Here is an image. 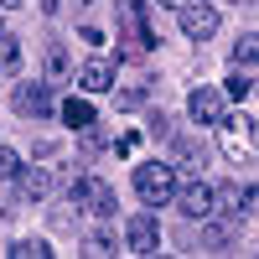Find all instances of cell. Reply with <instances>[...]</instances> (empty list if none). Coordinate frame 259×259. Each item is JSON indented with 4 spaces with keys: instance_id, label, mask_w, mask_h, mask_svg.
Returning <instances> with one entry per match:
<instances>
[{
    "instance_id": "6da1fadb",
    "label": "cell",
    "mask_w": 259,
    "mask_h": 259,
    "mask_svg": "<svg viewBox=\"0 0 259 259\" xmlns=\"http://www.w3.org/2000/svg\"><path fill=\"white\" fill-rule=\"evenodd\" d=\"M177 187H182V177H177L171 161H140L135 166V197L145 207H166L171 197H177Z\"/></svg>"
},
{
    "instance_id": "7a4b0ae2",
    "label": "cell",
    "mask_w": 259,
    "mask_h": 259,
    "mask_svg": "<svg viewBox=\"0 0 259 259\" xmlns=\"http://www.w3.org/2000/svg\"><path fill=\"white\" fill-rule=\"evenodd\" d=\"M68 202H73L78 212H94V218H114V212H119L114 187L99 182V177H78V182H68Z\"/></svg>"
},
{
    "instance_id": "3957f363",
    "label": "cell",
    "mask_w": 259,
    "mask_h": 259,
    "mask_svg": "<svg viewBox=\"0 0 259 259\" xmlns=\"http://www.w3.org/2000/svg\"><path fill=\"white\" fill-rule=\"evenodd\" d=\"M223 135V150H228V161H254V119L249 114H223L218 124H212Z\"/></svg>"
},
{
    "instance_id": "277c9868",
    "label": "cell",
    "mask_w": 259,
    "mask_h": 259,
    "mask_svg": "<svg viewBox=\"0 0 259 259\" xmlns=\"http://www.w3.org/2000/svg\"><path fill=\"white\" fill-rule=\"evenodd\" d=\"M254 202H259V192L244 182H223V187H212V212H223V218H233V223H249L254 218Z\"/></svg>"
},
{
    "instance_id": "5b68a950",
    "label": "cell",
    "mask_w": 259,
    "mask_h": 259,
    "mask_svg": "<svg viewBox=\"0 0 259 259\" xmlns=\"http://www.w3.org/2000/svg\"><path fill=\"white\" fill-rule=\"evenodd\" d=\"M177 26L187 41H207L212 31H218V11L207 6V0H182L177 6Z\"/></svg>"
},
{
    "instance_id": "8992f818",
    "label": "cell",
    "mask_w": 259,
    "mask_h": 259,
    "mask_svg": "<svg viewBox=\"0 0 259 259\" xmlns=\"http://www.w3.org/2000/svg\"><path fill=\"white\" fill-rule=\"evenodd\" d=\"M11 104H16V114H21V119H52V114H57L52 83H21Z\"/></svg>"
},
{
    "instance_id": "52a82bcc",
    "label": "cell",
    "mask_w": 259,
    "mask_h": 259,
    "mask_svg": "<svg viewBox=\"0 0 259 259\" xmlns=\"http://www.w3.org/2000/svg\"><path fill=\"white\" fill-rule=\"evenodd\" d=\"M171 166H177V177H202L207 171L202 135H171Z\"/></svg>"
},
{
    "instance_id": "ba28073f",
    "label": "cell",
    "mask_w": 259,
    "mask_h": 259,
    "mask_svg": "<svg viewBox=\"0 0 259 259\" xmlns=\"http://www.w3.org/2000/svg\"><path fill=\"white\" fill-rule=\"evenodd\" d=\"M124 249L130 254H161V223L150 218V212H135V218L124 223Z\"/></svg>"
},
{
    "instance_id": "9c48e42d",
    "label": "cell",
    "mask_w": 259,
    "mask_h": 259,
    "mask_svg": "<svg viewBox=\"0 0 259 259\" xmlns=\"http://www.w3.org/2000/svg\"><path fill=\"white\" fill-rule=\"evenodd\" d=\"M223 114H228L223 89H192V94H187V119H192V124H218Z\"/></svg>"
},
{
    "instance_id": "30bf717a",
    "label": "cell",
    "mask_w": 259,
    "mask_h": 259,
    "mask_svg": "<svg viewBox=\"0 0 259 259\" xmlns=\"http://www.w3.org/2000/svg\"><path fill=\"white\" fill-rule=\"evenodd\" d=\"M171 202H177V207H182V218H192V223H197V218L207 223V218H212V187H207L202 177H197V182H187V187H177V197H171Z\"/></svg>"
},
{
    "instance_id": "8fae6325",
    "label": "cell",
    "mask_w": 259,
    "mask_h": 259,
    "mask_svg": "<svg viewBox=\"0 0 259 259\" xmlns=\"http://www.w3.org/2000/svg\"><path fill=\"white\" fill-rule=\"evenodd\" d=\"M114 62L109 57H89V62H83V68H78V83H83V89H89V94H109L114 89Z\"/></svg>"
},
{
    "instance_id": "7c38bea8",
    "label": "cell",
    "mask_w": 259,
    "mask_h": 259,
    "mask_svg": "<svg viewBox=\"0 0 259 259\" xmlns=\"http://www.w3.org/2000/svg\"><path fill=\"white\" fill-rule=\"evenodd\" d=\"M52 187H57V171H52V166H36V171H21V197H31V202H41V197H52Z\"/></svg>"
},
{
    "instance_id": "4fadbf2b",
    "label": "cell",
    "mask_w": 259,
    "mask_h": 259,
    "mask_svg": "<svg viewBox=\"0 0 259 259\" xmlns=\"http://www.w3.org/2000/svg\"><path fill=\"white\" fill-rule=\"evenodd\" d=\"M73 78V57L62 41H47V83H68Z\"/></svg>"
},
{
    "instance_id": "5bb4252c",
    "label": "cell",
    "mask_w": 259,
    "mask_h": 259,
    "mask_svg": "<svg viewBox=\"0 0 259 259\" xmlns=\"http://www.w3.org/2000/svg\"><path fill=\"white\" fill-rule=\"evenodd\" d=\"M62 119H68L73 130H89V124H99V114H94V104H89V99H68V104H62Z\"/></svg>"
},
{
    "instance_id": "9a60e30c",
    "label": "cell",
    "mask_w": 259,
    "mask_h": 259,
    "mask_svg": "<svg viewBox=\"0 0 259 259\" xmlns=\"http://www.w3.org/2000/svg\"><path fill=\"white\" fill-rule=\"evenodd\" d=\"M6 254H11V259H52V244H47V239H16Z\"/></svg>"
},
{
    "instance_id": "2e32d148",
    "label": "cell",
    "mask_w": 259,
    "mask_h": 259,
    "mask_svg": "<svg viewBox=\"0 0 259 259\" xmlns=\"http://www.w3.org/2000/svg\"><path fill=\"white\" fill-rule=\"evenodd\" d=\"M0 73H21V41L11 31H0Z\"/></svg>"
},
{
    "instance_id": "e0dca14e",
    "label": "cell",
    "mask_w": 259,
    "mask_h": 259,
    "mask_svg": "<svg viewBox=\"0 0 259 259\" xmlns=\"http://www.w3.org/2000/svg\"><path fill=\"white\" fill-rule=\"evenodd\" d=\"M145 135H150V140H171V135H177V119H171L166 109H150V119H145Z\"/></svg>"
},
{
    "instance_id": "ac0fdd59",
    "label": "cell",
    "mask_w": 259,
    "mask_h": 259,
    "mask_svg": "<svg viewBox=\"0 0 259 259\" xmlns=\"http://www.w3.org/2000/svg\"><path fill=\"white\" fill-rule=\"evenodd\" d=\"M161 0H114V11L119 21H150V11H156Z\"/></svg>"
},
{
    "instance_id": "d6986e66",
    "label": "cell",
    "mask_w": 259,
    "mask_h": 259,
    "mask_svg": "<svg viewBox=\"0 0 259 259\" xmlns=\"http://www.w3.org/2000/svg\"><path fill=\"white\" fill-rule=\"evenodd\" d=\"M254 57H259V36L244 31L239 41H233V68H254Z\"/></svg>"
},
{
    "instance_id": "ffe728a7",
    "label": "cell",
    "mask_w": 259,
    "mask_h": 259,
    "mask_svg": "<svg viewBox=\"0 0 259 259\" xmlns=\"http://www.w3.org/2000/svg\"><path fill=\"white\" fill-rule=\"evenodd\" d=\"M78 223H83V212H78L73 202H62V207H52V228H57V233H78Z\"/></svg>"
},
{
    "instance_id": "44dd1931",
    "label": "cell",
    "mask_w": 259,
    "mask_h": 259,
    "mask_svg": "<svg viewBox=\"0 0 259 259\" xmlns=\"http://www.w3.org/2000/svg\"><path fill=\"white\" fill-rule=\"evenodd\" d=\"M83 254L104 259V254H119V244H114V233H89V239H83Z\"/></svg>"
},
{
    "instance_id": "7402d4cb",
    "label": "cell",
    "mask_w": 259,
    "mask_h": 259,
    "mask_svg": "<svg viewBox=\"0 0 259 259\" xmlns=\"http://www.w3.org/2000/svg\"><path fill=\"white\" fill-rule=\"evenodd\" d=\"M249 94H254V78H249V68H244V73L233 68V73H228V94H223V99H249Z\"/></svg>"
},
{
    "instance_id": "603a6c76",
    "label": "cell",
    "mask_w": 259,
    "mask_h": 259,
    "mask_svg": "<svg viewBox=\"0 0 259 259\" xmlns=\"http://www.w3.org/2000/svg\"><path fill=\"white\" fill-rule=\"evenodd\" d=\"M197 249H202V254H223V249H228V233H223V228H202V233H197Z\"/></svg>"
},
{
    "instance_id": "cb8c5ba5",
    "label": "cell",
    "mask_w": 259,
    "mask_h": 259,
    "mask_svg": "<svg viewBox=\"0 0 259 259\" xmlns=\"http://www.w3.org/2000/svg\"><path fill=\"white\" fill-rule=\"evenodd\" d=\"M16 177H21V150L0 145V182H16Z\"/></svg>"
},
{
    "instance_id": "d4e9b609",
    "label": "cell",
    "mask_w": 259,
    "mask_h": 259,
    "mask_svg": "<svg viewBox=\"0 0 259 259\" xmlns=\"http://www.w3.org/2000/svg\"><path fill=\"white\" fill-rule=\"evenodd\" d=\"M78 41H89V47H104V31H99V26H83V31H78Z\"/></svg>"
},
{
    "instance_id": "484cf974",
    "label": "cell",
    "mask_w": 259,
    "mask_h": 259,
    "mask_svg": "<svg viewBox=\"0 0 259 259\" xmlns=\"http://www.w3.org/2000/svg\"><path fill=\"white\" fill-rule=\"evenodd\" d=\"M21 6H26V0H0V11H21Z\"/></svg>"
},
{
    "instance_id": "4316f807",
    "label": "cell",
    "mask_w": 259,
    "mask_h": 259,
    "mask_svg": "<svg viewBox=\"0 0 259 259\" xmlns=\"http://www.w3.org/2000/svg\"><path fill=\"white\" fill-rule=\"evenodd\" d=\"M57 6H62V0H41V11H47V16H57Z\"/></svg>"
},
{
    "instance_id": "83f0119b",
    "label": "cell",
    "mask_w": 259,
    "mask_h": 259,
    "mask_svg": "<svg viewBox=\"0 0 259 259\" xmlns=\"http://www.w3.org/2000/svg\"><path fill=\"white\" fill-rule=\"evenodd\" d=\"M78 6H94V0H78Z\"/></svg>"
}]
</instances>
